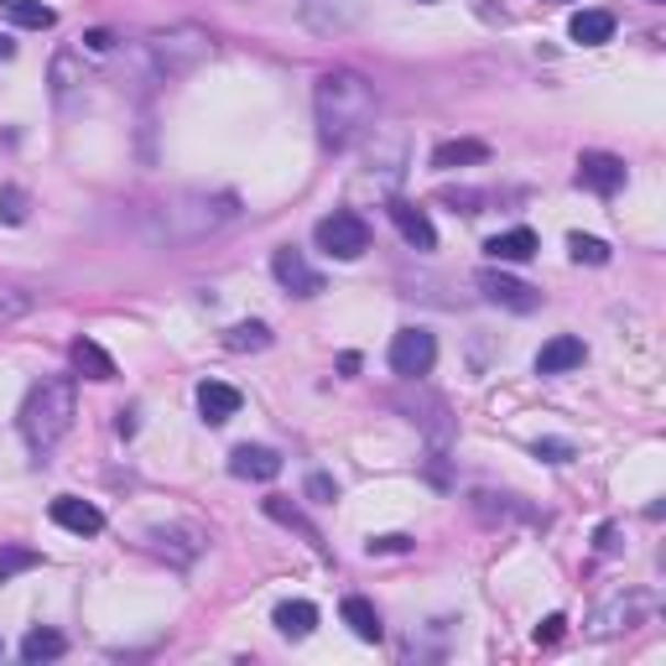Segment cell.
Wrapping results in <instances>:
<instances>
[{
  "instance_id": "34",
  "label": "cell",
  "mask_w": 666,
  "mask_h": 666,
  "mask_svg": "<svg viewBox=\"0 0 666 666\" xmlns=\"http://www.w3.org/2000/svg\"><path fill=\"white\" fill-rule=\"evenodd\" d=\"M115 428H120V437H131V432H136V412H120Z\"/></svg>"
},
{
  "instance_id": "20",
  "label": "cell",
  "mask_w": 666,
  "mask_h": 666,
  "mask_svg": "<svg viewBox=\"0 0 666 666\" xmlns=\"http://www.w3.org/2000/svg\"><path fill=\"white\" fill-rule=\"evenodd\" d=\"M485 251H490V260H515V266H521V260H531V255H536V235L521 224V230L490 235V240H485Z\"/></svg>"
},
{
  "instance_id": "35",
  "label": "cell",
  "mask_w": 666,
  "mask_h": 666,
  "mask_svg": "<svg viewBox=\"0 0 666 666\" xmlns=\"http://www.w3.org/2000/svg\"><path fill=\"white\" fill-rule=\"evenodd\" d=\"M5 58H16V42H11V37H0V63H5Z\"/></svg>"
},
{
  "instance_id": "36",
  "label": "cell",
  "mask_w": 666,
  "mask_h": 666,
  "mask_svg": "<svg viewBox=\"0 0 666 666\" xmlns=\"http://www.w3.org/2000/svg\"><path fill=\"white\" fill-rule=\"evenodd\" d=\"M651 5H662V0H651Z\"/></svg>"
},
{
  "instance_id": "5",
  "label": "cell",
  "mask_w": 666,
  "mask_h": 666,
  "mask_svg": "<svg viewBox=\"0 0 666 666\" xmlns=\"http://www.w3.org/2000/svg\"><path fill=\"white\" fill-rule=\"evenodd\" d=\"M318 251L333 255V260H359V255L370 251V224L354 214V209H333V214L318 219Z\"/></svg>"
},
{
  "instance_id": "30",
  "label": "cell",
  "mask_w": 666,
  "mask_h": 666,
  "mask_svg": "<svg viewBox=\"0 0 666 666\" xmlns=\"http://www.w3.org/2000/svg\"><path fill=\"white\" fill-rule=\"evenodd\" d=\"M563 630H568V620H563V614H547V620L536 625V646H557V641H563Z\"/></svg>"
},
{
  "instance_id": "19",
  "label": "cell",
  "mask_w": 666,
  "mask_h": 666,
  "mask_svg": "<svg viewBox=\"0 0 666 666\" xmlns=\"http://www.w3.org/2000/svg\"><path fill=\"white\" fill-rule=\"evenodd\" d=\"M338 614H344V625L354 630V635H359V641H380V635H386V625H380V614H375V604L370 599H359V593H349V599H344V604H338Z\"/></svg>"
},
{
  "instance_id": "33",
  "label": "cell",
  "mask_w": 666,
  "mask_h": 666,
  "mask_svg": "<svg viewBox=\"0 0 666 666\" xmlns=\"http://www.w3.org/2000/svg\"><path fill=\"white\" fill-rule=\"evenodd\" d=\"M308 495H313V500H333V495H338V485H333L329 474H313V479H308Z\"/></svg>"
},
{
  "instance_id": "15",
  "label": "cell",
  "mask_w": 666,
  "mask_h": 666,
  "mask_svg": "<svg viewBox=\"0 0 666 666\" xmlns=\"http://www.w3.org/2000/svg\"><path fill=\"white\" fill-rule=\"evenodd\" d=\"M271 620L287 641H308V635L318 630V604H308V599H287V604H276Z\"/></svg>"
},
{
  "instance_id": "7",
  "label": "cell",
  "mask_w": 666,
  "mask_h": 666,
  "mask_svg": "<svg viewBox=\"0 0 666 666\" xmlns=\"http://www.w3.org/2000/svg\"><path fill=\"white\" fill-rule=\"evenodd\" d=\"M474 287L485 292V302H495V308H510V313H536V287H526V281H515V276L495 271V266H485V271L474 276Z\"/></svg>"
},
{
  "instance_id": "16",
  "label": "cell",
  "mask_w": 666,
  "mask_h": 666,
  "mask_svg": "<svg viewBox=\"0 0 666 666\" xmlns=\"http://www.w3.org/2000/svg\"><path fill=\"white\" fill-rule=\"evenodd\" d=\"M68 359H74V370H79L84 380H115V359L99 349L95 338H74V344H68Z\"/></svg>"
},
{
  "instance_id": "37",
  "label": "cell",
  "mask_w": 666,
  "mask_h": 666,
  "mask_svg": "<svg viewBox=\"0 0 666 666\" xmlns=\"http://www.w3.org/2000/svg\"><path fill=\"white\" fill-rule=\"evenodd\" d=\"M422 5H432V0H422Z\"/></svg>"
},
{
  "instance_id": "26",
  "label": "cell",
  "mask_w": 666,
  "mask_h": 666,
  "mask_svg": "<svg viewBox=\"0 0 666 666\" xmlns=\"http://www.w3.org/2000/svg\"><path fill=\"white\" fill-rule=\"evenodd\" d=\"M568 251L578 266H609V245L593 235H568Z\"/></svg>"
},
{
  "instance_id": "27",
  "label": "cell",
  "mask_w": 666,
  "mask_h": 666,
  "mask_svg": "<svg viewBox=\"0 0 666 666\" xmlns=\"http://www.w3.org/2000/svg\"><path fill=\"white\" fill-rule=\"evenodd\" d=\"M32 313V297L21 292V287H0V329L5 323H16V318Z\"/></svg>"
},
{
  "instance_id": "10",
  "label": "cell",
  "mask_w": 666,
  "mask_h": 666,
  "mask_svg": "<svg viewBox=\"0 0 666 666\" xmlns=\"http://www.w3.org/2000/svg\"><path fill=\"white\" fill-rule=\"evenodd\" d=\"M230 474H235V479H255V485H271L276 474H281V453L260 448V443H240V448L230 453Z\"/></svg>"
},
{
  "instance_id": "32",
  "label": "cell",
  "mask_w": 666,
  "mask_h": 666,
  "mask_svg": "<svg viewBox=\"0 0 666 666\" xmlns=\"http://www.w3.org/2000/svg\"><path fill=\"white\" fill-rule=\"evenodd\" d=\"M443 203H458L464 214H479V209H474V203H479V193H469V188H448V193H443Z\"/></svg>"
},
{
  "instance_id": "12",
  "label": "cell",
  "mask_w": 666,
  "mask_h": 666,
  "mask_svg": "<svg viewBox=\"0 0 666 666\" xmlns=\"http://www.w3.org/2000/svg\"><path fill=\"white\" fill-rule=\"evenodd\" d=\"M584 359H588L584 338L557 333V338H552V344H542V354H536V375H568V370H578Z\"/></svg>"
},
{
  "instance_id": "31",
  "label": "cell",
  "mask_w": 666,
  "mask_h": 666,
  "mask_svg": "<svg viewBox=\"0 0 666 666\" xmlns=\"http://www.w3.org/2000/svg\"><path fill=\"white\" fill-rule=\"evenodd\" d=\"M380 552H412V536H401V531H391V536H370V557H380Z\"/></svg>"
},
{
  "instance_id": "23",
  "label": "cell",
  "mask_w": 666,
  "mask_h": 666,
  "mask_svg": "<svg viewBox=\"0 0 666 666\" xmlns=\"http://www.w3.org/2000/svg\"><path fill=\"white\" fill-rule=\"evenodd\" d=\"M224 349H230V354H260V349H271V329H266V323H235V329L224 333Z\"/></svg>"
},
{
  "instance_id": "9",
  "label": "cell",
  "mask_w": 666,
  "mask_h": 666,
  "mask_svg": "<svg viewBox=\"0 0 666 666\" xmlns=\"http://www.w3.org/2000/svg\"><path fill=\"white\" fill-rule=\"evenodd\" d=\"M578 182L599 198L620 193V188H625V162L614 157V152H584V157H578Z\"/></svg>"
},
{
  "instance_id": "8",
  "label": "cell",
  "mask_w": 666,
  "mask_h": 666,
  "mask_svg": "<svg viewBox=\"0 0 666 666\" xmlns=\"http://www.w3.org/2000/svg\"><path fill=\"white\" fill-rule=\"evenodd\" d=\"M271 276L292 297H318V292H323V271H318V266L302 251H297V245H281V251L271 255Z\"/></svg>"
},
{
  "instance_id": "22",
  "label": "cell",
  "mask_w": 666,
  "mask_h": 666,
  "mask_svg": "<svg viewBox=\"0 0 666 666\" xmlns=\"http://www.w3.org/2000/svg\"><path fill=\"white\" fill-rule=\"evenodd\" d=\"M63 651H68V641H63L58 630H42L37 625L26 641H21V662H32V666H37V662H58Z\"/></svg>"
},
{
  "instance_id": "13",
  "label": "cell",
  "mask_w": 666,
  "mask_h": 666,
  "mask_svg": "<svg viewBox=\"0 0 666 666\" xmlns=\"http://www.w3.org/2000/svg\"><path fill=\"white\" fill-rule=\"evenodd\" d=\"M391 219H396V230H401V240H407L412 251H437V230H432L428 209H417V203H407V198H396Z\"/></svg>"
},
{
  "instance_id": "11",
  "label": "cell",
  "mask_w": 666,
  "mask_h": 666,
  "mask_svg": "<svg viewBox=\"0 0 666 666\" xmlns=\"http://www.w3.org/2000/svg\"><path fill=\"white\" fill-rule=\"evenodd\" d=\"M53 521H58L63 531H74V536H99V531H104V510L79 500V495H58V500H53Z\"/></svg>"
},
{
  "instance_id": "6",
  "label": "cell",
  "mask_w": 666,
  "mask_h": 666,
  "mask_svg": "<svg viewBox=\"0 0 666 666\" xmlns=\"http://www.w3.org/2000/svg\"><path fill=\"white\" fill-rule=\"evenodd\" d=\"M437 365V338L428 329H401L391 338V370L401 380H422Z\"/></svg>"
},
{
  "instance_id": "1",
  "label": "cell",
  "mask_w": 666,
  "mask_h": 666,
  "mask_svg": "<svg viewBox=\"0 0 666 666\" xmlns=\"http://www.w3.org/2000/svg\"><path fill=\"white\" fill-rule=\"evenodd\" d=\"M313 120H318V141L329 152H349L359 136H370L375 125V89L365 74L354 68H329L313 84Z\"/></svg>"
},
{
  "instance_id": "21",
  "label": "cell",
  "mask_w": 666,
  "mask_h": 666,
  "mask_svg": "<svg viewBox=\"0 0 666 666\" xmlns=\"http://www.w3.org/2000/svg\"><path fill=\"white\" fill-rule=\"evenodd\" d=\"M0 16L16 21V26H26V32H47V26L58 21V11H53V5H42V0H0Z\"/></svg>"
},
{
  "instance_id": "2",
  "label": "cell",
  "mask_w": 666,
  "mask_h": 666,
  "mask_svg": "<svg viewBox=\"0 0 666 666\" xmlns=\"http://www.w3.org/2000/svg\"><path fill=\"white\" fill-rule=\"evenodd\" d=\"M240 219V193L230 188H182L146 209V235L162 245H198Z\"/></svg>"
},
{
  "instance_id": "3",
  "label": "cell",
  "mask_w": 666,
  "mask_h": 666,
  "mask_svg": "<svg viewBox=\"0 0 666 666\" xmlns=\"http://www.w3.org/2000/svg\"><path fill=\"white\" fill-rule=\"evenodd\" d=\"M74 417H79L74 380H68V375H47V380H37V386L26 391V401H21V412H16L21 443L37 453V458H47V453H53L63 437H68Z\"/></svg>"
},
{
  "instance_id": "24",
  "label": "cell",
  "mask_w": 666,
  "mask_h": 666,
  "mask_svg": "<svg viewBox=\"0 0 666 666\" xmlns=\"http://www.w3.org/2000/svg\"><path fill=\"white\" fill-rule=\"evenodd\" d=\"M641 609H646V599H630V604L620 599V604L604 609V614H599V620L588 625V635H614V630H630V620H635Z\"/></svg>"
},
{
  "instance_id": "4",
  "label": "cell",
  "mask_w": 666,
  "mask_h": 666,
  "mask_svg": "<svg viewBox=\"0 0 666 666\" xmlns=\"http://www.w3.org/2000/svg\"><path fill=\"white\" fill-rule=\"evenodd\" d=\"M209 53H214V37L203 26H188L182 21V26H167V32H152L131 58L141 63V79L146 84H173L182 74H193Z\"/></svg>"
},
{
  "instance_id": "29",
  "label": "cell",
  "mask_w": 666,
  "mask_h": 666,
  "mask_svg": "<svg viewBox=\"0 0 666 666\" xmlns=\"http://www.w3.org/2000/svg\"><path fill=\"white\" fill-rule=\"evenodd\" d=\"M536 458H547V464H568L573 443H563V437H536Z\"/></svg>"
},
{
  "instance_id": "18",
  "label": "cell",
  "mask_w": 666,
  "mask_h": 666,
  "mask_svg": "<svg viewBox=\"0 0 666 666\" xmlns=\"http://www.w3.org/2000/svg\"><path fill=\"white\" fill-rule=\"evenodd\" d=\"M479 162H490V146H485V141H443V146L432 152V167H437V173H453V167H479Z\"/></svg>"
},
{
  "instance_id": "14",
  "label": "cell",
  "mask_w": 666,
  "mask_h": 666,
  "mask_svg": "<svg viewBox=\"0 0 666 666\" xmlns=\"http://www.w3.org/2000/svg\"><path fill=\"white\" fill-rule=\"evenodd\" d=\"M198 412H203L209 428H219V422H230L240 412V391L224 386V380H198Z\"/></svg>"
},
{
  "instance_id": "17",
  "label": "cell",
  "mask_w": 666,
  "mask_h": 666,
  "mask_svg": "<svg viewBox=\"0 0 666 666\" xmlns=\"http://www.w3.org/2000/svg\"><path fill=\"white\" fill-rule=\"evenodd\" d=\"M568 37L573 42H584V47H604L609 37H614V16L609 11H573V21H568Z\"/></svg>"
},
{
  "instance_id": "25",
  "label": "cell",
  "mask_w": 666,
  "mask_h": 666,
  "mask_svg": "<svg viewBox=\"0 0 666 666\" xmlns=\"http://www.w3.org/2000/svg\"><path fill=\"white\" fill-rule=\"evenodd\" d=\"M37 563H42V552H32V547H0V584H11L16 573L37 568Z\"/></svg>"
},
{
  "instance_id": "28",
  "label": "cell",
  "mask_w": 666,
  "mask_h": 666,
  "mask_svg": "<svg viewBox=\"0 0 666 666\" xmlns=\"http://www.w3.org/2000/svg\"><path fill=\"white\" fill-rule=\"evenodd\" d=\"M26 188H0V224H26Z\"/></svg>"
}]
</instances>
